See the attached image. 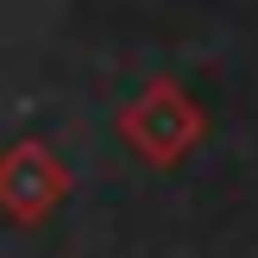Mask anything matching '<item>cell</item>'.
Listing matches in <instances>:
<instances>
[{
  "mask_svg": "<svg viewBox=\"0 0 258 258\" xmlns=\"http://www.w3.org/2000/svg\"><path fill=\"white\" fill-rule=\"evenodd\" d=\"M202 133H208V120H202L196 95L176 88L170 76L145 82V88L120 107V139H126L145 164H158V170L176 164V158H189V151L202 145Z\"/></svg>",
  "mask_w": 258,
  "mask_h": 258,
  "instance_id": "6da1fadb",
  "label": "cell"
},
{
  "mask_svg": "<svg viewBox=\"0 0 258 258\" xmlns=\"http://www.w3.org/2000/svg\"><path fill=\"white\" fill-rule=\"evenodd\" d=\"M70 196V170L44 139H13L0 151V214L13 227H44Z\"/></svg>",
  "mask_w": 258,
  "mask_h": 258,
  "instance_id": "7a4b0ae2",
  "label": "cell"
}]
</instances>
